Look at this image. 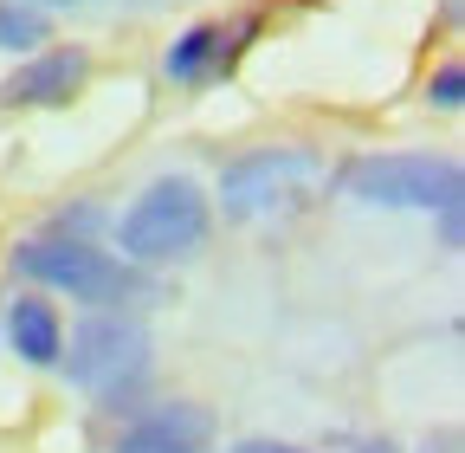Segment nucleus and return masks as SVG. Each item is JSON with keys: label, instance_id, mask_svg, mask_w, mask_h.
Returning a JSON list of instances; mask_svg holds the SVG:
<instances>
[{"label": "nucleus", "instance_id": "5", "mask_svg": "<svg viewBox=\"0 0 465 453\" xmlns=\"http://www.w3.org/2000/svg\"><path fill=\"white\" fill-rule=\"evenodd\" d=\"M317 176V156L311 149H246L240 162H226L220 176V207L226 220H259L278 201H298V188Z\"/></svg>", "mask_w": 465, "mask_h": 453}, {"label": "nucleus", "instance_id": "3", "mask_svg": "<svg viewBox=\"0 0 465 453\" xmlns=\"http://www.w3.org/2000/svg\"><path fill=\"white\" fill-rule=\"evenodd\" d=\"M349 201L369 207H459L465 195V168L459 156H427V149H394V156H362L342 168Z\"/></svg>", "mask_w": 465, "mask_h": 453}, {"label": "nucleus", "instance_id": "2", "mask_svg": "<svg viewBox=\"0 0 465 453\" xmlns=\"http://www.w3.org/2000/svg\"><path fill=\"white\" fill-rule=\"evenodd\" d=\"M14 272H26L33 286L72 292L78 305H97V311H124V305H136V298L149 292L136 266H124L116 253H97L91 240H72V234L26 240V247L14 253Z\"/></svg>", "mask_w": 465, "mask_h": 453}, {"label": "nucleus", "instance_id": "14", "mask_svg": "<svg viewBox=\"0 0 465 453\" xmlns=\"http://www.w3.org/2000/svg\"><path fill=\"white\" fill-rule=\"evenodd\" d=\"M26 7H33V0H26ZM45 7H78V0H45Z\"/></svg>", "mask_w": 465, "mask_h": 453}, {"label": "nucleus", "instance_id": "7", "mask_svg": "<svg viewBox=\"0 0 465 453\" xmlns=\"http://www.w3.org/2000/svg\"><path fill=\"white\" fill-rule=\"evenodd\" d=\"M110 453H213V415L201 402H155L130 415V428L110 440Z\"/></svg>", "mask_w": 465, "mask_h": 453}, {"label": "nucleus", "instance_id": "10", "mask_svg": "<svg viewBox=\"0 0 465 453\" xmlns=\"http://www.w3.org/2000/svg\"><path fill=\"white\" fill-rule=\"evenodd\" d=\"M52 39L45 7H26V0H0V52H39Z\"/></svg>", "mask_w": 465, "mask_h": 453}, {"label": "nucleus", "instance_id": "12", "mask_svg": "<svg viewBox=\"0 0 465 453\" xmlns=\"http://www.w3.org/2000/svg\"><path fill=\"white\" fill-rule=\"evenodd\" d=\"M232 453H304V447H291V440H240Z\"/></svg>", "mask_w": 465, "mask_h": 453}, {"label": "nucleus", "instance_id": "9", "mask_svg": "<svg viewBox=\"0 0 465 453\" xmlns=\"http://www.w3.org/2000/svg\"><path fill=\"white\" fill-rule=\"evenodd\" d=\"M7 344H14V357L20 363H58L65 357V317H58L39 292H20V298H7Z\"/></svg>", "mask_w": 465, "mask_h": 453}, {"label": "nucleus", "instance_id": "13", "mask_svg": "<svg viewBox=\"0 0 465 453\" xmlns=\"http://www.w3.org/2000/svg\"><path fill=\"white\" fill-rule=\"evenodd\" d=\"M356 453H394V447H388V440H369V447H356Z\"/></svg>", "mask_w": 465, "mask_h": 453}, {"label": "nucleus", "instance_id": "4", "mask_svg": "<svg viewBox=\"0 0 465 453\" xmlns=\"http://www.w3.org/2000/svg\"><path fill=\"white\" fill-rule=\"evenodd\" d=\"M65 363V376L97 395V402H124L130 388H143L149 376V330L143 317H124V311H97L72 330V357H58Z\"/></svg>", "mask_w": 465, "mask_h": 453}, {"label": "nucleus", "instance_id": "6", "mask_svg": "<svg viewBox=\"0 0 465 453\" xmlns=\"http://www.w3.org/2000/svg\"><path fill=\"white\" fill-rule=\"evenodd\" d=\"M91 78V52L84 45H45L33 52L26 65H14L0 78V104L7 110H52V104H72Z\"/></svg>", "mask_w": 465, "mask_h": 453}, {"label": "nucleus", "instance_id": "11", "mask_svg": "<svg viewBox=\"0 0 465 453\" xmlns=\"http://www.w3.org/2000/svg\"><path fill=\"white\" fill-rule=\"evenodd\" d=\"M459 91H465V72L459 65H440L427 78V104H440V110H459Z\"/></svg>", "mask_w": 465, "mask_h": 453}, {"label": "nucleus", "instance_id": "1", "mask_svg": "<svg viewBox=\"0 0 465 453\" xmlns=\"http://www.w3.org/2000/svg\"><path fill=\"white\" fill-rule=\"evenodd\" d=\"M207 226H213V207H207L201 182L194 176H162L124 207L116 247H124V266H168V259L194 253L207 240Z\"/></svg>", "mask_w": 465, "mask_h": 453}, {"label": "nucleus", "instance_id": "8", "mask_svg": "<svg viewBox=\"0 0 465 453\" xmlns=\"http://www.w3.org/2000/svg\"><path fill=\"white\" fill-rule=\"evenodd\" d=\"M252 26L259 20H240V26H220V20H194L182 39L168 45V59H162V72L174 78V85H201V78H213V72H232V59H240V45L252 39Z\"/></svg>", "mask_w": 465, "mask_h": 453}]
</instances>
